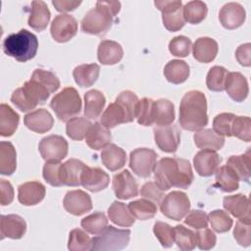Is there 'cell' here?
I'll use <instances>...</instances> for the list:
<instances>
[{
	"instance_id": "484cf974",
	"label": "cell",
	"mask_w": 251,
	"mask_h": 251,
	"mask_svg": "<svg viewBox=\"0 0 251 251\" xmlns=\"http://www.w3.org/2000/svg\"><path fill=\"white\" fill-rule=\"evenodd\" d=\"M101 161L109 171L115 172L126 165V153L118 145L110 143L103 148L101 152Z\"/></svg>"
},
{
	"instance_id": "c3c4849f",
	"label": "cell",
	"mask_w": 251,
	"mask_h": 251,
	"mask_svg": "<svg viewBox=\"0 0 251 251\" xmlns=\"http://www.w3.org/2000/svg\"><path fill=\"white\" fill-rule=\"evenodd\" d=\"M228 71L221 66L212 67L206 77V84L209 90L223 91L225 90V84Z\"/></svg>"
},
{
	"instance_id": "ee69618b",
	"label": "cell",
	"mask_w": 251,
	"mask_h": 251,
	"mask_svg": "<svg viewBox=\"0 0 251 251\" xmlns=\"http://www.w3.org/2000/svg\"><path fill=\"white\" fill-rule=\"evenodd\" d=\"M175 243L182 251H191L196 246V232L182 225L175 227Z\"/></svg>"
},
{
	"instance_id": "816d5d0a",
	"label": "cell",
	"mask_w": 251,
	"mask_h": 251,
	"mask_svg": "<svg viewBox=\"0 0 251 251\" xmlns=\"http://www.w3.org/2000/svg\"><path fill=\"white\" fill-rule=\"evenodd\" d=\"M231 135L243 141L251 140V121L249 117L235 116L231 126Z\"/></svg>"
},
{
	"instance_id": "2e32d148",
	"label": "cell",
	"mask_w": 251,
	"mask_h": 251,
	"mask_svg": "<svg viewBox=\"0 0 251 251\" xmlns=\"http://www.w3.org/2000/svg\"><path fill=\"white\" fill-rule=\"evenodd\" d=\"M222 158L220 155L210 149H202L193 158V165L196 173L201 176H210L216 173Z\"/></svg>"
},
{
	"instance_id": "e575fe53",
	"label": "cell",
	"mask_w": 251,
	"mask_h": 251,
	"mask_svg": "<svg viewBox=\"0 0 251 251\" xmlns=\"http://www.w3.org/2000/svg\"><path fill=\"white\" fill-rule=\"evenodd\" d=\"M226 165L236 174L239 180H243L245 182H249L251 171V154L250 148L241 155H233L227 159Z\"/></svg>"
},
{
	"instance_id": "db71d44e",
	"label": "cell",
	"mask_w": 251,
	"mask_h": 251,
	"mask_svg": "<svg viewBox=\"0 0 251 251\" xmlns=\"http://www.w3.org/2000/svg\"><path fill=\"white\" fill-rule=\"evenodd\" d=\"M235 115L231 113H222L217 115L213 120V129L222 136H232L231 126Z\"/></svg>"
},
{
	"instance_id": "83f0119b",
	"label": "cell",
	"mask_w": 251,
	"mask_h": 251,
	"mask_svg": "<svg viewBox=\"0 0 251 251\" xmlns=\"http://www.w3.org/2000/svg\"><path fill=\"white\" fill-rule=\"evenodd\" d=\"M124 56V50L120 43L113 40H102L97 49L98 61L103 65H115Z\"/></svg>"
},
{
	"instance_id": "7bdbcfd3",
	"label": "cell",
	"mask_w": 251,
	"mask_h": 251,
	"mask_svg": "<svg viewBox=\"0 0 251 251\" xmlns=\"http://www.w3.org/2000/svg\"><path fill=\"white\" fill-rule=\"evenodd\" d=\"M80 226L86 232L99 235L107 228L108 219L104 213L95 212L83 218L80 222Z\"/></svg>"
},
{
	"instance_id": "f1b7e54d",
	"label": "cell",
	"mask_w": 251,
	"mask_h": 251,
	"mask_svg": "<svg viewBox=\"0 0 251 251\" xmlns=\"http://www.w3.org/2000/svg\"><path fill=\"white\" fill-rule=\"evenodd\" d=\"M112 139L109 128L105 127L101 123H94L89 127L85 142L87 146L93 150H100L110 144Z\"/></svg>"
},
{
	"instance_id": "681fc988",
	"label": "cell",
	"mask_w": 251,
	"mask_h": 251,
	"mask_svg": "<svg viewBox=\"0 0 251 251\" xmlns=\"http://www.w3.org/2000/svg\"><path fill=\"white\" fill-rule=\"evenodd\" d=\"M208 222L212 228L219 233L226 232L232 226V219L224 210H214L208 215Z\"/></svg>"
},
{
	"instance_id": "6f0895ef",
	"label": "cell",
	"mask_w": 251,
	"mask_h": 251,
	"mask_svg": "<svg viewBox=\"0 0 251 251\" xmlns=\"http://www.w3.org/2000/svg\"><path fill=\"white\" fill-rule=\"evenodd\" d=\"M233 236L239 245L244 247L249 246L251 243L250 223L238 220L233 228Z\"/></svg>"
},
{
	"instance_id": "f6af8a7d",
	"label": "cell",
	"mask_w": 251,
	"mask_h": 251,
	"mask_svg": "<svg viewBox=\"0 0 251 251\" xmlns=\"http://www.w3.org/2000/svg\"><path fill=\"white\" fill-rule=\"evenodd\" d=\"M115 102H117L124 109L126 115L127 123H130L135 119L139 102V99L135 93L129 90L123 91L118 95Z\"/></svg>"
},
{
	"instance_id": "f5cc1de1",
	"label": "cell",
	"mask_w": 251,
	"mask_h": 251,
	"mask_svg": "<svg viewBox=\"0 0 251 251\" xmlns=\"http://www.w3.org/2000/svg\"><path fill=\"white\" fill-rule=\"evenodd\" d=\"M153 232L163 247L169 248L175 243V228L170 225L158 221L154 224Z\"/></svg>"
},
{
	"instance_id": "7a4b0ae2",
	"label": "cell",
	"mask_w": 251,
	"mask_h": 251,
	"mask_svg": "<svg viewBox=\"0 0 251 251\" xmlns=\"http://www.w3.org/2000/svg\"><path fill=\"white\" fill-rule=\"evenodd\" d=\"M154 178L158 186L166 191L172 187L186 189L194 179L189 161L165 157L156 163Z\"/></svg>"
},
{
	"instance_id": "be15d7a7",
	"label": "cell",
	"mask_w": 251,
	"mask_h": 251,
	"mask_svg": "<svg viewBox=\"0 0 251 251\" xmlns=\"http://www.w3.org/2000/svg\"><path fill=\"white\" fill-rule=\"evenodd\" d=\"M0 202L2 206L12 203L14 200V188L12 184L6 179L0 180Z\"/></svg>"
},
{
	"instance_id": "60d3db41",
	"label": "cell",
	"mask_w": 251,
	"mask_h": 251,
	"mask_svg": "<svg viewBox=\"0 0 251 251\" xmlns=\"http://www.w3.org/2000/svg\"><path fill=\"white\" fill-rule=\"evenodd\" d=\"M208 8L206 3L199 0L187 2L182 8L184 21L191 25H197L201 23L206 18Z\"/></svg>"
},
{
	"instance_id": "74e56055",
	"label": "cell",
	"mask_w": 251,
	"mask_h": 251,
	"mask_svg": "<svg viewBox=\"0 0 251 251\" xmlns=\"http://www.w3.org/2000/svg\"><path fill=\"white\" fill-rule=\"evenodd\" d=\"M108 217L111 222L120 226H131L134 224V217L130 213L128 206L123 202L114 201L108 209Z\"/></svg>"
},
{
	"instance_id": "ab89813d",
	"label": "cell",
	"mask_w": 251,
	"mask_h": 251,
	"mask_svg": "<svg viewBox=\"0 0 251 251\" xmlns=\"http://www.w3.org/2000/svg\"><path fill=\"white\" fill-rule=\"evenodd\" d=\"M100 123L107 128H113L121 124L127 123L126 121V115L124 111V109L117 103H111L107 109L103 112Z\"/></svg>"
},
{
	"instance_id": "f35d334b",
	"label": "cell",
	"mask_w": 251,
	"mask_h": 251,
	"mask_svg": "<svg viewBox=\"0 0 251 251\" xmlns=\"http://www.w3.org/2000/svg\"><path fill=\"white\" fill-rule=\"evenodd\" d=\"M216 186L224 192H232L239 186V178L227 166L224 165L216 171Z\"/></svg>"
},
{
	"instance_id": "7dc6e473",
	"label": "cell",
	"mask_w": 251,
	"mask_h": 251,
	"mask_svg": "<svg viewBox=\"0 0 251 251\" xmlns=\"http://www.w3.org/2000/svg\"><path fill=\"white\" fill-rule=\"evenodd\" d=\"M92 248V238L82 229L74 228L71 230L68 241L70 251H86Z\"/></svg>"
},
{
	"instance_id": "6da1fadb",
	"label": "cell",
	"mask_w": 251,
	"mask_h": 251,
	"mask_svg": "<svg viewBox=\"0 0 251 251\" xmlns=\"http://www.w3.org/2000/svg\"><path fill=\"white\" fill-rule=\"evenodd\" d=\"M59 87L60 80L52 72L36 69L30 79L12 93L11 102L20 111L28 112L38 104H44Z\"/></svg>"
},
{
	"instance_id": "ba28073f",
	"label": "cell",
	"mask_w": 251,
	"mask_h": 251,
	"mask_svg": "<svg viewBox=\"0 0 251 251\" xmlns=\"http://www.w3.org/2000/svg\"><path fill=\"white\" fill-rule=\"evenodd\" d=\"M160 210L167 218L180 221L190 211V200L184 192L172 191L162 199Z\"/></svg>"
},
{
	"instance_id": "7402d4cb",
	"label": "cell",
	"mask_w": 251,
	"mask_h": 251,
	"mask_svg": "<svg viewBox=\"0 0 251 251\" xmlns=\"http://www.w3.org/2000/svg\"><path fill=\"white\" fill-rule=\"evenodd\" d=\"M223 206L233 217L250 223V202L246 195L235 194L226 196L223 200Z\"/></svg>"
},
{
	"instance_id": "277c9868",
	"label": "cell",
	"mask_w": 251,
	"mask_h": 251,
	"mask_svg": "<svg viewBox=\"0 0 251 251\" xmlns=\"http://www.w3.org/2000/svg\"><path fill=\"white\" fill-rule=\"evenodd\" d=\"M121 10L119 1H97L81 21V30L92 35L103 36L111 28L114 18Z\"/></svg>"
},
{
	"instance_id": "e7e4bbea",
	"label": "cell",
	"mask_w": 251,
	"mask_h": 251,
	"mask_svg": "<svg viewBox=\"0 0 251 251\" xmlns=\"http://www.w3.org/2000/svg\"><path fill=\"white\" fill-rule=\"evenodd\" d=\"M53 6L58 12H71L75 10L80 4V1H70V0H53Z\"/></svg>"
},
{
	"instance_id": "9a60e30c",
	"label": "cell",
	"mask_w": 251,
	"mask_h": 251,
	"mask_svg": "<svg viewBox=\"0 0 251 251\" xmlns=\"http://www.w3.org/2000/svg\"><path fill=\"white\" fill-rule=\"evenodd\" d=\"M113 190L119 199L126 200L137 196L138 183L127 170H124L113 176Z\"/></svg>"
},
{
	"instance_id": "94428289",
	"label": "cell",
	"mask_w": 251,
	"mask_h": 251,
	"mask_svg": "<svg viewBox=\"0 0 251 251\" xmlns=\"http://www.w3.org/2000/svg\"><path fill=\"white\" fill-rule=\"evenodd\" d=\"M184 224L195 229L205 228L208 226V215L201 210L189 211L185 216Z\"/></svg>"
},
{
	"instance_id": "9f6ffc18",
	"label": "cell",
	"mask_w": 251,
	"mask_h": 251,
	"mask_svg": "<svg viewBox=\"0 0 251 251\" xmlns=\"http://www.w3.org/2000/svg\"><path fill=\"white\" fill-rule=\"evenodd\" d=\"M61 163L57 161H47L43 166V178L47 183L52 186H62L61 176H60V169Z\"/></svg>"
},
{
	"instance_id": "5bb4252c",
	"label": "cell",
	"mask_w": 251,
	"mask_h": 251,
	"mask_svg": "<svg viewBox=\"0 0 251 251\" xmlns=\"http://www.w3.org/2000/svg\"><path fill=\"white\" fill-rule=\"evenodd\" d=\"M63 205L65 210L75 216H80L92 209L90 196L82 190L68 191L64 197Z\"/></svg>"
},
{
	"instance_id": "8fae6325",
	"label": "cell",
	"mask_w": 251,
	"mask_h": 251,
	"mask_svg": "<svg viewBox=\"0 0 251 251\" xmlns=\"http://www.w3.org/2000/svg\"><path fill=\"white\" fill-rule=\"evenodd\" d=\"M68 141L61 135L51 134L43 137L38 144L41 157L47 161L60 162L68 155Z\"/></svg>"
},
{
	"instance_id": "7c38bea8",
	"label": "cell",
	"mask_w": 251,
	"mask_h": 251,
	"mask_svg": "<svg viewBox=\"0 0 251 251\" xmlns=\"http://www.w3.org/2000/svg\"><path fill=\"white\" fill-rule=\"evenodd\" d=\"M50 32L55 41L67 42L76 34L77 22L71 15L60 14L52 21Z\"/></svg>"
},
{
	"instance_id": "d590c367",
	"label": "cell",
	"mask_w": 251,
	"mask_h": 251,
	"mask_svg": "<svg viewBox=\"0 0 251 251\" xmlns=\"http://www.w3.org/2000/svg\"><path fill=\"white\" fill-rule=\"evenodd\" d=\"M20 122V116L7 104L0 105V135L7 137L15 133Z\"/></svg>"
},
{
	"instance_id": "8d00e7d4",
	"label": "cell",
	"mask_w": 251,
	"mask_h": 251,
	"mask_svg": "<svg viewBox=\"0 0 251 251\" xmlns=\"http://www.w3.org/2000/svg\"><path fill=\"white\" fill-rule=\"evenodd\" d=\"M17 168V153L14 145L9 141L0 142V174L11 176Z\"/></svg>"
},
{
	"instance_id": "3957f363",
	"label": "cell",
	"mask_w": 251,
	"mask_h": 251,
	"mask_svg": "<svg viewBox=\"0 0 251 251\" xmlns=\"http://www.w3.org/2000/svg\"><path fill=\"white\" fill-rule=\"evenodd\" d=\"M178 122L183 129L189 131H197L207 126V99L203 92L191 90L184 94L179 105Z\"/></svg>"
},
{
	"instance_id": "5b68a950",
	"label": "cell",
	"mask_w": 251,
	"mask_h": 251,
	"mask_svg": "<svg viewBox=\"0 0 251 251\" xmlns=\"http://www.w3.org/2000/svg\"><path fill=\"white\" fill-rule=\"evenodd\" d=\"M2 47L6 55L19 62H26L36 55L38 39L27 29H21L17 33L8 35L4 39Z\"/></svg>"
},
{
	"instance_id": "11a10c76",
	"label": "cell",
	"mask_w": 251,
	"mask_h": 251,
	"mask_svg": "<svg viewBox=\"0 0 251 251\" xmlns=\"http://www.w3.org/2000/svg\"><path fill=\"white\" fill-rule=\"evenodd\" d=\"M191 48H192V42L190 38L184 35L176 36L169 43V50L171 54L176 57L188 56Z\"/></svg>"
},
{
	"instance_id": "4dcf8cb0",
	"label": "cell",
	"mask_w": 251,
	"mask_h": 251,
	"mask_svg": "<svg viewBox=\"0 0 251 251\" xmlns=\"http://www.w3.org/2000/svg\"><path fill=\"white\" fill-rule=\"evenodd\" d=\"M175 106L168 99H159L153 103V121L157 126L172 125L175 121Z\"/></svg>"
},
{
	"instance_id": "52a82bcc",
	"label": "cell",
	"mask_w": 251,
	"mask_h": 251,
	"mask_svg": "<svg viewBox=\"0 0 251 251\" xmlns=\"http://www.w3.org/2000/svg\"><path fill=\"white\" fill-rule=\"evenodd\" d=\"M129 229H121L113 226H108L107 228L101 234L92 238L91 250H122L127 246L129 242Z\"/></svg>"
},
{
	"instance_id": "4316f807",
	"label": "cell",
	"mask_w": 251,
	"mask_h": 251,
	"mask_svg": "<svg viewBox=\"0 0 251 251\" xmlns=\"http://www.w3.org/2000/svg\"><path fill=\"white\" fill-rule=\"evenodd\" d=\"M30 14L28 17V25L36 31H42L49 24L51 13L44 1H32Z\"/></svg>"
},
{
	"instance_id": "8992f818",
	"label": "cell",
	"mask_w": 251,
	"mask_h": 251,
	"mask_svg": "<svg viewBox=\"0 0 251 251\" xmlns=\"http://www.w3.org/2000/svg\"><path fill=\"white\" fill-rule=\"evenodd\" d=\"M81 99L77 90L72 86L65 87L50 102V107L62 122H68L81 111Z\"/></svg>"
},
{
	"instance_id": "f546056e",
	"label": "cell",
	"mask_w": 251,
	"mask_h": 251,
	"mask_svg": "<svg viewBox=\"0 0 251 251\" xmlns=\"http://www.w3.org/2000/svg\"><path fill=\"white\" fill-rule=\"evenodd\" d=\"M195 145L200 149L220 150L225 144V137L218 134L212 128H202L193 135Z\"/></svg>"
},
{
	"instance_id": "4fadbf2b",
	"label": "cell",
	"mask_w": 251,
	"mask_h": 251,
	"mask_svg": "<svg viewBox=\"0 0 251 251\" xmlns=\"http://www.w3.org/2000/svg\"><path fill=\"white\" fill-rule=\"evenodd\" d=\"M154 139L159 149L167 153H174L180 143V131L176 125L156 126Z\"/></svg>"
},
{
	"instance_id": "d4e9b609",
	"label": "cell",
	"mask_w": 251,
	"mask_h": 251,
	"mask_svg": "<svg viewBox=\"0 0 251 251\" xmlns=\"http://www.w3.org/2000/svg\"><path fill=\"white\" fill-rule=\"evenodd\" d=\"M85 167L81 161L77 159H69L61 165L60 176L63 185L78 186L81 184L80 178L82 171Z\"/></svg>"
},
{
	"instance_id": "ac0fdd59",
	"label": "cell",
	"mask_w": 251,
	"mask_h": 251,
	"mask_svg": "<svg viewBox=\"0 0 251 251\" xmlns=\"http://www.w3.org/2000/svg\"><path fill=\"white\" fill-rule=\"evenodd\" d=\"M81 185L91 192H98L105 189L110 182L106 172L100 168H91L85 165L81 174Z\"/></svg>"
},
{
	"instance_id": "680465c9",
	"label": "cell",
	"mask_w": 251,
	"mask_h": 251,
	"mask_svg": "<svg viewBox=\"0 0 251 251\" xmlns=\"http://www.w3.org/2000/svg\"><path fill=\"white\" fill-rule=\"evenodd\" d=\"M140 195L143 198L154 202L155 204H160L165 196L164 190H162L154 181H148L144 183L140 189Z\"/></svg>"
},
{
	"instance_id": "603a6c76",
	"label": "cell",
	"mask_w": 251,
	"mask_h": 251,
	"mask_svg": "<svg viewBox=\"0 0 251 251\" xmlns=\"http://www.w3.org/2000/svg\"><path fill=\"white\" fill-rule=\"evenodd\" d=\"M24 123L31 131L44 133L52 128L54 119L46 109H37L26 114L24 117Z\"/></svg>"
},
{
	"instance_id": "b9f144b4",
	"label": "cell",
	"mask_w": 251,
	"mask_h": 251,
	"mask_svg": "<svg viewBox=\"0 0 251 251\" xmlns=\"http://www.w3.org/2000/svg\"><path fill=\"white\" fill-rule=\"evenodd\" d=\"M128 209L132 216L140 221L152 219L157 213L156 204L145 198L130 202L128 204Z\"/></svg>"
},
{
	"instance_id": "1f68e13d",
	"label": "cell",
	"mask_w": 251,
	"mask_h": 251,
	"mask_svg": "<svg viewBox=\"0 0 251 251\" xmlns=\"http://www.w3.org/2000/svg\"><path fill=\"white\" fill-rule=\"evenodd\" d=\"M106 104L104 94L96 89L87 91L84 94V116L89 120L97 119Z\"/></svg>"
},
{
	"instance_id": "9c48e42d",
	"label": "cell",
	"mask_w": 251,
	"mask_h": 251,
	"mask_svg": "<svg viewBox=\"0 0 251 251\" xmlns=\"http://www.w3.org/2000/svg\"><path fill=\"white\" fill-rule=\"evenodd\" d=\"M158 10L162 12L164 26L169 31H178L185 25L182 14V3L179 0H157L154 2Z\"/></svg>"
},
{
	"instance_id": "d6a6232c",
	"label": "cell",
	"mask_w": 251,
	"mask_h": 251,
	"mask_svg": "<svg viewBox=\"0 0 251 251\" xmlns=\"http://www.w3.org/2000/svg\"><path fill=\"white\" fill-rule=\"evenodd\" d=\"M100 74V67L97 64H82L75 67L73 76L75 83L81 87H89L94 84Z\"/></svg>"
},
{
	"instance_id": "44dd1931",
	"label": "cell",
	"mask_w": 251,
	"mask_h": 251,
	"mask_svg": "<svg viewBox=\"0 0 251 251\" xmlns=\"http://www.w3.org/2000/svg\"><path fill=\"white\" fill-rule=\"evenodd\" d=\"M225 89L228 96L235 102H242L249 93L246 77L238 72H228L226 79Z\"/></svg>"
},
{
	"instance_id": "e0dca14e",
	"label": "cell",
	"mask_w": 251,
	"mask_h": 251,
	"mask_svg": "<svg viewBox=\"0 0 251 251\" xmlns=\"http://www.w3.org/2000/svg\"><path fill=\"white\" fill-rule=\"evenodd\" d=\"M246 13L242 5L235 2L225 4L219 13V20L222 25L227 29H234L243 25Z\"/></svg>"
},
{
	"instance_id": "ffe728a7",
	"label": "cell",
	"mask_w": 251,
	"mask_h": 251,
	"mask_svg": "<svg viewBox=\"0 0 251 251\" xmlns=\"http://www.w3.org/2000/svg\"><path fill=\"white\" fill-rule=\"evenodd\" d=\"M46 194L45 186L39 181H27L18 187V200L25 206H33L41 202Z\"/></svg>"
},
{
	"instance_id": "cb8c5ba5",
	"label": "cell",
	"mask_w": 251,
	"mask_h": 251,
	"mask_svg": "<svg viewBox=\"0 0 251 251\" xmlns=\"http://www.w3.org/2000/svg\"><path fill=\"white\" fill-rule=\"evenodd\" d=\"M218 51V43L211 37H199L192 46L193 57L200 63L212 62L216 58Z\"/></svg>"
},
{
	"instance_id": "bcb514c9",
	"label": "cell",
	"mask_w": 251,
	"mask_h": 251,
	"mask_svg": "<svg viewBox=\"0 0 251 251\" xmlns=\"http://www.w3.org/2000/svg\"><path fill=\"white\" fill-rule=\"evenodd\" d=\"M91 123L82 117H75L67 122L66 132L73 140H82L91 126Z\"/></svg>"
},
{
	"instance_id": "6125c7cd",
	"label": "cell",
	"mask_w": 251,
	"mask_h": 251,
	"mask_svg": "<svg viewBox=\"0 0 251 251\" xmlns=\"http://www.w3.org/2000/svg\"><path fill=\"white\" fill-rule=\"evenodd\" d=\"M235 58L241 66L249 67L251 65V44L245 43L238 46L235 51Z\"/></svg>"
},
{
	"instance_id": "836d02e7",
	"label": "cell",
	"mask_w": 251,
	"mask_h": 251,
	"mask_svg": "<svg viewBox=\"0 0 251 251\" xmlns=\"http://www.w3.org/2000/svg\"><path fill=\"white\" fill-rule=\"evenodd\" d=\"M189 73L188 64L182 60H171L164 68L165 77L174 84L184 82L188 78Z\"/></svg>"
},
{
	"instance_id": "91938a15",
	"label": "cell",
	"mask_w": 251,
	"mask_h": 251,
	"mask_svg": "<svg viewBox=\"0 0 251 251\" xmlns=\"http://www.w3.org/2000/svg\"><path fill=\"white\" fill-rule=\"evenodd\" d=\"M217 242L215 233L208 227L197 229L196 231V245L201 250L212 249Z\"/></svg>"
},
{
	"instance_id": "f907efd6",
	"label": "cell",
	"mask_w": 251,
	"mask_h": 251,
	"mask_svg": "<svg viewBox=\"0 0 251 251\" xmlns=\"http://www.w3.org/2000/svg\"><path fill=\"white\" fill-rule=\"evenodd\" d=\"M153 103L154 100L151 98L144 97L138 102L136 117L137 123L144 126H150L154 124L153 121Z\"/></svg>"
},
{
	"instance_id": "d6986e66",
	"label": "cell",
	"mask_w": 251,
	"mask_h": 251,
	"mask_svg": "<svg viewBox=\"0 0 251 251\" xmlns=\"http://www.w3.org/2000/svg\"><path fill=\"white\" fill-rule=\"evenodd\" d=\"M26 231V223L19 215H2L0 220L1 239H20Z\"/></svg>"
},
{
	"instance_id": "30bf717a",
	"label": "cell",
	"mask_w": 251,
	"mask_h": 251,
	"mask_svg": "<svg viewBox=\"0 0 251 251\" xmlns=\"http://www.w3.org/2000/svg\"><path fill=\"white\" fill-rule=\"evenodd\" d=\"M157 153L149 148H137L130 152L129 168L140 177H149L154 172Z\"/></svg>"
}]
</instances>
